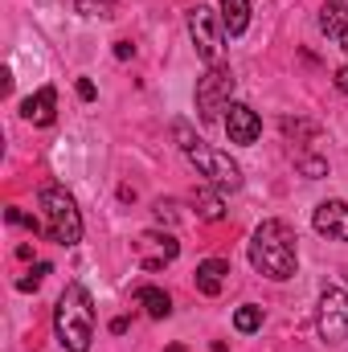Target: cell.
<instances>
[{"instance_id": "obj_3", "label": "cell", "mask_w": 348, "mask_h": 352, "mask_svg": "<svg viewBox=\"0 0 348 352\" xmlns=\"http://www.w3.org/2000/svg\"><path fill=\"white\" fill-rule=\"evenodd\" d=\"M37 205L45 213V234L58 242V246H78L83 242V213L74 205V197L62 188V184H45L37 192Z\"/></svg>"}, {"instance_id": "obj_25", "label": "cell", "mask_w": 348, "mask_h": 352, "mask_svg": "<svg viewBox=\"0 0 348 352\" xmlns=\"http://www.w3.org/2000/svg\"><path fill=\"white\" fill-rule=\"evenodd\" d=\"M336 87L348 94V66H340V70H336Z\"/></svg>"}, {"instance_id": "obj_8", "label": "cell", "mask_w": 348, "mask_h": 352, "mask_svg": "<svg viewBox=\"0 0 348 352\" xmlns=\"http://www.w3.org/2000/svg\"><path fill=\"white\" fill-rule=\"evenodd\" d=\"M221 123H226L230 144H254V140L262 135L259 115H254L246 102H230V107H226V115H221Z\"/></svg>"}, {"instance_id": "obj_15", "label": "cell", "mask_w": 348, "mask_h": 352, "mask_svg": "<svg viewBox=\"0 0 348 352\" xmlns=\"http://www.w3.org/2000/svg\"><path fill=\"white\" fill-rule=\"evenodd\" d=\"M221 25L226 37H242L250 25V0H221Z\"/></svg>"}, {"instance_id": "obj_5", "label": "cell", "mask_w": 348, "mask_h": 352, "mask_svg": "<svg viewBox=\"0 0 348 352\" xmlns=\"http://www.w3.org/2000/svg\"><path fill=\"white\" fill-rule=\"evenodd\" d=\"M234 102V70L230 66H209L201 78H197V115L205 123H213L226 107Z\"/></svg>"}, {"instance_id": "obj_22", "label": "cell", "mask_w": 348, "mask_h": 352, "mask_svg": "<svg viewBox=\"0 0 348 352\" xmlns=\"http://www.w3.org/2000/svg\"><path fill=\"white\" fill-rule=\"evenodd\" d=\"M156 217H160V221H173L176 217V201H156Z\"/></svg>"}, {"instance_id": "obj_18", "label": "cell", "mask_w": 348, "mask_h": 352, "mask_svg": "<svg viewBox=\"0 0 348 352\" xmlns=\"http://www.w3.org/2000/svg\"><path fill=\"white\" fill-rule=\"evenodd\" d=\"M299 173L307 176V180H320V176H328V160H320V156H299Z\"/></svg>"}, {"instance_id": "obj_6", "label": "cell", "mask_w": 348, "mask_h": 352, "mask_svg": "<svg viewBox=\"0 0 348 352\" xmlns=\"http://www.w3.org/2000/svg\"><path fill=\"white\" fill-rule=\"evenodd\" d=\"M188 37H193V45H197V54H201L209 66H217V58H221V41H226V25H221L217 8H209V4H193V8H188Z\"/></svg>"}, {"instance_id": "obj_9", "label": "cell", "mask_w": 348, "mask_h": 352, "mask_svg": "<svg viewBox=\"0 0 348 352\" xmlns=\"http://www.w3.org/2000/svg\"><path fill=\"white\" fill-rule=\"evenodd\" d=\"M316 234L332 238V242H348V201H320L312 213Z\"/></svg>"}, {"instance_id": "obj_19", "label": "cell", "mask_w": 348, "mask_h": 352, "mask_svg": "<svg viewBox=\"0 0 348 352\" xmlns=\"http://www.w3.org/2000/svg\"><path fill=\"white\" fill-rule=\"evenodd\" d=\"M4 217H8V226H25L29 234H37V230H41V221H37V217H29V213H25V209H17V205H12Z\"/></svg>"}, {"instance_id": "obj_12", "label": "cell", "mask_w": 348, "mask_h": 352, "mask_svg": "<svg viewBox=\"0 0 348 352\" xmlns=\"http://www.w3.org/2000/svg\"><path fill=\"white\" fill-rule=\"evenodd\" d=\"M193 209H197V217H205V221H221V217H226L221 188H217V184H197V188H193Z\"/></svg>"}, {"instance_id": "obj_27", "label": "cell", "mask_w": 348, "mask_h": 352, "mask_svg": "<svg viewBox=\"0 0 348 352\" xmlns=\"http://www.w3.org/2000/svg\"><path fill=\"white\" fill-rule=\"evenodd\" d=\"M213 352H226V344H221V340H217V344H213Z\"/></svg>"}, {"instance_id": "obj_14", "label": "cell", "mask_w": 348, "mask_h": 352, "mask_svg": "<svg viewBox=\"0 0 348 352\" xmlns=\"http://www.w3.org/2000/svg\"><path fill=\"white\" fill-rule=\"evenodd\" d=\"M320 29L328 33V37H345L348 33V0H324V8H320Z\"/></svg>"}, {"instance_id": "obj_2", "label": "cell", "mask_w": 348, "mask_h": 352, "mask_svg": "<svg viewBox=\"0 0 348 352\" xmlns=\"http://www.w3.org/2000/svg\"><path fill=\"white\" fill-rule=\"evenodd\" d=\"M54 332H58V344L66 352H90L94 340V303H90V291L83 283H70L54 307Z\"/></svg>"}, {"instance_id": "obj_24", "label": "cell", "mask_w": 348, "mask_h": 352, "mask_svg": "<svg viewBox=\"0 0 348 352\" xmlns=\"http://www.w3.org/2000/svg\"><path fill=\"white\" fill-rule=\"evenodd\" d=\"M78 98H83V102L94 98V82H90V78H78Z\"/></svg>"}, {"instance_id": "obj_20", "label": "cell", "mask_w": 348, "mask_h": 352, "mask_svg": "<svg viewBox=\"0 0 348 352\" xmlns=\"http://www.w3.org/2000/svg\"><path fill=\"white\" fill-rule=\"evenodd\" d=\"M45 274H50V263H37L33 270H29V278H21V283H17V291H37Z\"/></svg>"}, {"instance_id": "obj_4", "label": "cell", "mask_w": 348, "mask_h": 352, "mask_svg": "<svg viewBox=\"0 0 348 352\" xmlns=\"http://www.w3.org/2000/svg\"><path fill=\"white\" fill-rule=\"evenodd\" d=\"M176 135H180V148H184L188 164L197 168V176H205V184H217L221 192H234V188H242V168H238V164H234L226 152L209 148L205 140H193L184 127H176Z\"/></svg>"}, {"instance_id": "obj_11", "label": "cell", "mask_w": 348, "mask_h": 352, "mask_svg": "<svg viewBox=\"0 0 348 352\" xmlns=\"http://www.w3.org/2000/svg\"><path fill=\"white\" fill-rule=\"evenodd\" d=\"M140 250H156L152 258H144V266H148V270H160L164 263H173L176 254H180V246H176L173 234H152V230L140 238Z\"/></svg>"}, {"instance_id": "obj_10", "label": "cell", "mask_w": 348, "mask_h": 352, "mask_svg": "<svg viewBox=\"0 0 348 352\" xmlns=\"http://www.w3.org/2000/svg\"><path fill=\"white\" fill-rule=\"evenodd\" d=\"M21 115H25L33 127H50V123L58 119V90L41 87L37 94H29V98L21 102Z\"/></svg>"}, {"instance_id": "obj_7", "label": "cell", "mask_w": 348, "mask_h": 352, "mask_svg": "<svg viewBox=\"0 0 348 352\" xmlns=\"http://www.w3.org/2000/svg\"><path fill=\"white\" fill-rule=\"evenodd\" d=\"M316 328H320V340L332 344V349L348 340V291L345 287H328V291L320 295Z\"/></svg>"}, {"instance_id": "obj_16", "label": "cell", "mask_w": 348, "mask_h": 352, "mask_svg": "<svg viewBox=\"0 0 348 352\" xmlns=\"http://www.w3.org/2000/svg\"><path fill=\"white\" fill-rule=\"evenodd\" d=\"M135 303H140L152 320H168V316H173V299H168V291H160V287H140V291H135Z\"/></svg>"}, {"instance_id": "obj_29", "label": "cell", "mask_w": 348, "mask_h": 352, "mask_svg": "<svg viewBox=\"0 0 348 352\" xmlns=\"http://www.w3.org/2000/svg\"><path fill=\"white\" fill-rule=\"evenodd\" d=\"M102 4H115V0H102Z\"/></svg>"}, {"instance_id": "obj_21", "label": "cell", "mask_w": 348, "mask_h": 352, "mask_svg": "<svg viewBox=\"0 0 348 352\" xmlns=\"http://www.w3.org/2000/svg\"><path fill=\"white\" fill-rule=\"evenodd\" d=\"M107 8H111V4H102V0H78V12H83V16H102Z\"/></svg>"}, {"instance_id": "obj_1", "label": "cell", "mask_w": 348, "mask_h": 352, "mask_svg": "<svg viewBox=\"0 0 348 352\" xmlns=\"http://www.w3.org/2000/svg\"><path fill=\"white\" fill-rule=\"evenodd\" d=\"M250 266L266 274V278H274V283H283V278H291L295 274V266H299V250H295V234H291V226L287 221H262L259 230H254V238H250Z\"/></svg>"}, {"instance_id": "obj_13", "label": "cell", "mask_w": 348, "mask_h": 352, "mask_svg": "<svg viewBox=\"0 0 348 352\" xmlns=\"http://www.w3.org/2000/svg\"><path fill=\"white\" fill-rule=\"evenodd\" d=\"M226 274H230V263L226 258H205V263L197 266V291L201 295H217L221 283H226Z\"/></svg>"}, {"instance_id": "obj_23", "label": "cell", "mask_w": 348, "mask_h": 352, "mask_svg": "<svg viewBox=\"0 0 348 352\" xmlns=\"http://www.w3.org/2000/svg\"><path fill=\"white\" fill-rule=\"evenodd\" d=\"M131 54H135V45H131V41H115V58H119V62H127Z\"/></svg>"}, {"instance_id": "obj_28", "label": "cell", "mask_w": 348, "mask_h": 352, "mask_svg": "<svg viewBox=\"0 0 348 352\" xmlns=\"http://www.w3.org/2000/svg\"><path fill=\"white\" fill-rule=\"evenodd\" d=\"M168 352H184V349H180V344H176V349H168Z\"/></svg>"}, {"instance_id": "obj_17", "label": "cell", "mask_w": 348, "mask_h": 352, "mask_svg": "<svg viewBox=\"0 0 348 352\" xmlns=\"http://www.w3.org/2000/svg\"><path fill=\"white\" fill-rule=\"evenodd\" d=\"M234 328H238V332H246V336H250V332H259V328H262V307L242 303V307L234 311Z\"/></svg>"}, {"instance_id": "obj_26", "label": "cell", "mask_w": 348, "mask_h": 352, "mask_svg": "<svg viewBox=\"0 0 348 352\" xmlns=\"http://www.w3.org/2000/svg\"><path fill=\"white\" fill-rule=\"evenodd\" d=\"M340 50H345V54H348V33H345V37H340Z\"/></svg>"}]
</instances>
